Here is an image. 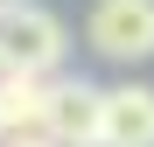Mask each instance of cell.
Here are the masks:
<instances>
[{"instance_id": "obj_6", "label": "cell", "mask_w": 154, "mask_h": 147, "mask_svg": "<svg viewBox=\"0 0 154 147\" xmlns=\"http://www.w3.org/2000/svg\"><path fill=\"white\" fill-rule=\"evenodd\" d=\"M7 147H49V140H7Z\"/></svg>"}, {"instance_id": "obj_3", "label": "cell", "mask_w": 154, "mask_h": 147, "mask_svg": "<svg viewBox=\"0 0 154 147\" xmlns=\"http://www.w3.org/2000/svg\"><path fill=\"white\" fill-rule=\"evenodd\" d=\"M98 84H84V77H56L49 84V98H42V140L49 147H84V140H98Z\"/></svg>"}, {"instance_id": "obj_5", "label": "cell", "mask_w": 154, "mask_h": 147, "mask_svg": "<svg viewBox=\"0 0 154 147\" xmlns=\"http://www.w3.org/2000/svg\"><path fill=\"white\" fill-rule=\"evenodd\" d=\"M42 77H0V147L7 140H42Z\"/></svg>"}, {"instance_id": "obj_2", "label": "cell", "mask_w": 154, "mask_h": 147, "mask_svg": "<svg viewBox=\"0 0 154 147\" xmlns=\"http://www.w3.org/2000/svg\"><path fill=\"white\" fill-rule=\"evenodd\" d=\"M84 42L105 63H147L154 56V0H91Z\"/></svg>"}, {"instance_id": "obj_7", "label": "cell", "mask_w": 154, "mask_h": 147, "mask_svg": "<svg viewBox=\"0 0 154 147\" xmlns=\"http://www.w3.org/2000/svg\"><path fill=\"white\" fill-rule=\"evenodd\" d=\"M84 147H105V140H84Z\"/></svg>"}, {"instance_id": "obj_4", "label": "cell", "mask_w": 154, "mask_h": 147, "mask_svg": "<svg viewBox=\"0 0 154 147\" xmlns=\"http://www.w3.org/2000/svg\"><path fill=\"white\" fill-rule=\"evenodd\" d=\"M98 140L105 147H154V91L119 84L98 98Z\"/></svg>"}, {"instance_id": "obj_1", "label": "cell", "mask_w": 154, "mask_h": 147, "mask_svg": "<svg viewBox=\"0 0 154 147\" xmlns=\"http://www.w3.org/2000/svg\"><path fill=\"white\" fill-rule=\"evenodd\" d=\"M63 49H70V35L49 7H35V0H7L0 7V77H42L49 84Z\"/></svg>"}, {"instance_id": "obj_8", "label": "cell", "mask_w": 154, "mask_h": 147, "mask_svg": "<svg viewBox=\"0 0 154 147\" xmlns=\"http://www.w3.org/2000/svg\"><path fill=\"white\" fill-rule=\"evenodd\" d=\"M0 7H7V0H0Z\"/></svg>"}]
</instances>
